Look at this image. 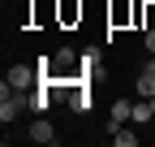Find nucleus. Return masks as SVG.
Here are the masks:
<instances>
[{"instance_id": "obj_1", "label": "nucleus", "mask_w": 155, "mask_h": 147, "mask_svg": "<svg viewBox=\"0 0 155 147\" xmlns=\"http://www.w3.org/2000/svg\"><path fill=\"white\" fill-rule=\"evenodd\" d=\"M22 108H30V104H26V95H13V87L5 82V87H0V121L9 125L17 113H22Z\"/></svg>"}, {"instance_id": "obj_2", "label": "nucleus", "mask_w": 155, "mask_h": 147, "mask_svg": "<svg viewBox=\"0 0 155 147\" xmlns=\"http://www.w3.org/2000/svg\"><path fill=\"white\" fill-rule=\"evenodd\" d=\"M35 78H39V69H30V65H9V78H5V82H9L13 91H26Z\"/></svg>"}, {"instance_id": "obj_3", "label": "nucleus", "mask_w": 155, "mask_h": 147, "mask_svg": "<svg viewBox=\"0 0 155 147\" xmlns=\"http://www.w3.org/2000/svg\"><path fill=\"white\" fill-rule=\"evenodd\" d=\"M26 104H30V113H48V108H52V87H48V78H39V91L26 95Z\"/></svg>"}, {"instance_id": "obj_4", "label": "nucleus", "mask_w": 155, "mask_h": 147, "mask_svg": "<svg viewBox=\"0 0 155 147\" xmlns=\"http://www.w3.org/2000/svg\"><path fill=\"white\" fill-rule=\"evenodd\" d=\"M30 143H43V147H52V143H56V130L48 125V117H39V121L30 125Z\"/></svg>"}, {"instance_id": "obj_5", "label": "nucleus", "mask_w": 155, "mask_h": 147, "mask_svg": "<svg viewBox=\"0 0 155 147\" xmlns=\"http://www.w3.org/2000/svg\"><path fill=\"white\" fill-rule=\"evenodd\" d=\"M112 143H116V147H138V130H134V121L116 125V130H112Z\"/></svg>"}, {"instance_id": "obj_6", "label": "nucleus", "mask_w": 155, "mask_h": 147, "mask_svg": "<svg viewBox=\"0 0 155 147\" xmlns=\"http://www.w3.org/2000/svg\"><path fill=\"white\" fill-rule=\"evenodd\" d=\"M129 108H134L129 100H112V121H108V134L116 130V125H125V121H129Z\"/></svg>"}, {"instance_id": "obj_7", "label": "nucleus", "mask_w": 155, "mask_h": 147, "mask_svg": "<svg viewBox=\"0 0 155 147\" xmlns=\"http://www.w3.org/2000/svg\"><path fill=\"white\" fill-rule=\"evenodd\" d=\"M151 117H155V108H151V100H142V95H138V104L129 108V121H134V125H147Z\"/></svg>"}, {"instance_id": "obj_8", "label": "nucleus", "mask_w": 155, "mask_h": 147, "mask_svg": "<svg viewBox=\"0 0 155 147\" xmlns=\"http://www.w3.org/2000/svg\"><path fill=\"white\" fill-rule=\"evenodd\" d=\"M69 108H73V113H91V91H86L82 82L73 87V100H69Z\"/></svg>"}, {"instance_id": "obj_9", "label": "nucleus", "mask_w": 155, "mask_h": 147, "mask_svg": "<svg viewBox=\"0 0 155 147\" xmlns=\"http://www.w3.org/2000/svg\"><path fill=\"white\" fill-rule=\"evenodd\" d=\"M52 65H61V69H65V65H73V48H61V52L52 56Z\"/></svg>"}, {"instance_id": "obj_10", "label": "nucleus", "mask_w": 155, "mask_h": 147, "mask_svg": "<svg viewBox=\"0 0 155 147\" xmlns=\"http://www.w3.org/2000/svg\"><path fill=\"white\" fill-rule=\"evenodd\" d=\"M95 65H99V52H86V56H82V69L95 74Z\"/></svg>"}, {"instance_id": "obj_11", "label": "nucleus", "mask_w": 155, "mask_h": 147, "mask_svg": "<svg viewBox=\"0 0 155 147\" xmlns=\"http://www.w3.org/2000/svg\"><path fill=\"white\" fill-rule=\"evenodd\" d=\"M147 52L155 56V26H147Z\"/></svg>"}, {"instance_id": "obj_12", "label": "nucleus", "mask_w": 155, "mask_h": 147, "mask_svg": "<svg viewBox=\"0 0 155 147\" xmlns=\"http://www.w3.org/2000/svg\"><path fill=\"white\" fill-rule=\"evenodd\" d=\"M151 108H155V95H151Z\"/></svg>"}]
</instances>
